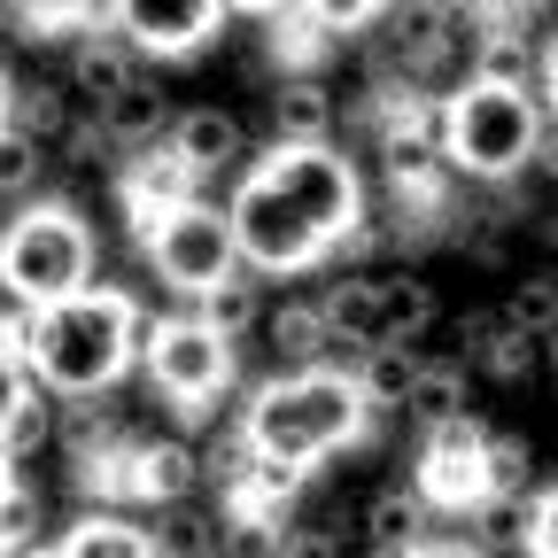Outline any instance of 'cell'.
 Returning a JSON list of instances; mask_svg holds the SVG:
<instances>
[{
	"mask_svg": "<svg viewBox=\"0 0 558 558\" xmlns=\"http://www.w3.org/2000/svg\"><path fill=\"white\" fill-rule=\"evenodd\" d=\"M140 333H148V311L124 288H70L39 311H24V365L39 388L54 396H109L132 365H140Z\"/></svg>",
	"mask_w": 558,
	"mask_h": 558,
	"instance_id": "cell-1",
	"label": "cell"
},
{
	"mask_svg": "<svg viewBox=\"0 0 558 558\" xmlns=\"http://www.w3.org/2000/svg\"><path fill=\"white\" fill-rule=\"evenodd\" d=\"M241 435H248L256 458H279V465L318 473L326 458L357 450L373 435V403H365L357 373H341L333 357L326 365H279V380H264L248 396Z\"/></svg>",
	"mask_w": 558,
	"mask_h": 558,
	"instance_id": "cell-2",
	"label": "cell"
},
{
	"mask_svg": "<svg viewBox=\"0 0 558 558\" xmlns=\"http://www.w3.org/2000/svg\"><path fill=\"white\" fill-rule=\"evenodd\" d=\"M535 132H543V101H535V86H512V78H481V70H465V86H450L435 101L442 171H465L481 186L520 179L535 163Z\"/></svg>",
	"mask_w": 558,
	"mask_h": 558,
	"instance_id": "cell-3",
	"label": "cell"
},
{
	"mask_svg": "<svg viewBox=\"0 0 558 558\" xmlns=\"http://www.w3.org/2000/svg\"><path fill=\"white\" fill-rule=\"evenodd\" d=\"M94 264H101V241L70 202H32L24 194V209L0 226V295L16 311H39L70 288H86Z\"/></svg>",
	"mask_w": 558,
	"mask_h": 558,
	"instance_id": "cell-4",
	"label": "cell"
},
{
	"mask_svg": "<svg viewBox=\"0 0 558 558\" xmlns=\"http://www.w3.org/2000/svg\"><path fill=\"white\" fill-rule=\"evenodd\" d=\"M248 171L326 241V256L373 218V209H365V179H357V163H349L333 140H271L264 156H248Z\"/></svg>",
	"mask_w": 558,
	"mask_h": 558,
	"instance_id": "cell-5",
	"label": "cell"
},
{
	"mask_svg": "<svg viewBox=\"0 0 558 558\" xmlns=\"http://www.w3.org/2000/svg\"><path fill=\"white\" fill-rule=\"evenodd\" d=\"M132 241H140V256L156 264V279L171 295H202V288H218L226 271H241L233 218H226V202H209V194H186L171 209L132 218Z\"/></svg>",
	"mask_w": 558,
	"mask_h": 558,
	"instance_id": "cell-6",
	"label": "cell"
},
{
	"mask_svg": "<svg viewBox=\"0 0 558 558\" xmlns=\"http://www.w3.org/2000/svg\"><path fill=\"white\" fill-rule=\"evenodd\" d=\"M140 373H148V388H156L179 418H209V411H218V396L233 388V341L209 326L202 311H186V318H148V333H140Z\"/></svg>",
	"mask_w": 558,
	"mask_h": 558,
	"instance_id": "cell-7",
	"label": "cell"
},
{
	"mask_svg": "<svg viewBox=\"0 0 558 558\" xmlns=\"http://www.w3.org/2000/svg\"><path fill=\"white\" fill-rule=\"evenodd\" d=\"M226 218H233V248H241V264H248L256 279H303V271L326 264V241H318L248 163H241V179H233V194H226Z\"/></svg>",
	"mask_w": 558,
	"mask_h": 558,
	"instance_id": "cell-8",
	"label": "cell"
},
{
	"mask_svg": "<svg viewBox=\"0 0 558 558\" xmlns=\"http://www.w3.org/2000/svg\"><path fill=\"white\" fill-rule=\"evenodd\" d=\"M78 481L94 488V497H109V505H186V488L202 481V458L186 450V442H132V435H117L109 450H94V458H78Z\"/></svg>",
	"mask_w": 558,
	"mask_h": 558,
	"instance_id": "cell-9",
	"label": "cell"
},
{
	"mask_svg": "<svg viewBox=\"0 0 558 558\" xmlns=\"http://www.w3.org/2000/svg\"><path fill=\"white\" fill-rule=\"evenodd\" d=\"M411 488L427 497V512H450V520H465L488 488V427L473 411H458V418H435V427H418V458H411Z\"/></svg>",
	"mask_w": 558,
	"mask_h": 558,
	"instance_id": "cell-10",
	"label": "cell"
},
{
	"mask_svg": "<svg viewBox=\"0 0 558 558\" xmlns=\"http://www.w3.org/2000/svg\"><path fill=\"white\" fill-rule=\"evenodd\" d=\"M117 32L148 62H186L226 32V0H117Z\"/></svg>",
	"mask_w": 558,
	"mask_h": 558,
	"instance_id": "cell-11",
	"label": "cell"
},
{
	"mask_svg": "<svg viewBox=\"0 0 558 558\" xmlns=\"http://www.w3.org/2000/svg\"><path fill=\"white\" fill-rule=\"evenodd\" d=\"M117 194H124V218H148V209H171V202L202 194V179H194V163L171 148V140L156 132V140H140V148L124 156Z\"/></svg>",
	"mask_w": 558,
	"mask_h": 558,
	"instance_id": "cell-12",
	"label": "cell"
},
{
	"mask_svg": "<svg viewBox=\"0 0 558 558\" xmlns=\"http://www.w3.org/2000/svg\"><path fill=\"white\" fill-rule=\"evenodd\" d=\"M163 140L194 163V179H218V171H241L248 163V132L233 109H179L163 124Z\"/></svg>",
	"mask_w": 558,
	"mask_h": 558,
	"instance_id": "cell-13",
	"label": "cell"
},
{
	"mask_svg": "<svg viewBox=\"0 0 558 558\" xmlns=\"http://www.w3.org/2000/svg\"><path fill=\"white\" fill-rule=\"evenodd\" d=\"M132 78H148V54H140L117 24H109V32H78V47H70V70H62V86H70V94L109 101V94L132 86Z\"/></svg>",
	"mask_w": 558,
	"mask_h": 558,
	"instance_id": "cell-14",
	"label": "cell"
},
{
	"mask_svg": "<svg viewBox=\"0 0 558 558\" xmlns=\"http://www.w3.org/2000/svg\"><path fill=\"white\" fill-rule=\"evenodd\" d=\"M62 558H156V527H140L132 512H78L62 535H54Z\"/></svg>",
	"mask_w": 558,
	"mask_h": 558,
	"instance_id": "cell-15",
	"label": "cell"
},
{
	"mask_svg": "<svg viewBox=\"0 0 558 558\" xmlns=\"http://www.w3.org/2000/svg\"><path fill=\"white\" fill-rule=\"evenodd\" d=\"M163 124H171V101L156 94V78H132L109 101H94V132L109 140V148H140V140H156Z\"/></svg>",
	"mask_w": 558,
	"mask_h": 558,
	"instance_id": "cell-16",
	"label": "cell"
},
{
	"mask_svg": "<svg viewBox=\"0 0 558 558\" xmlns=\"http://www.w3.org/2000/svg\"><path fill=\"white\" fill-rule=\"evenodd\" d=\"M264 341H271L279 365H326V357H341V341H333V326H326L318 303H279V311H264Z\"/></svg>",
	"mask_w": 558,
	"mask_h": 558,
	"instance_id": "cell-17",
	"label": "cell"
},
{
	"mask_svg": "<svg viewBox=\"0 0 558 558\" xmlns=\"http://www.w3.org/2000/svg\"><path fill=\"white\" fill-rule=\"evenodd\" d=\"M318 311H326V326H333V341H341V349H373V341H388V333H380V295H373V271L333 279V288L318 295Z\"/></svg>",
	"mask_w": 558,
	"mask_h": 558,
	"instance_id": "cell-18",
	"label": "cell"
},
{
	"mask_svg": "<svg viewBox=\"0 0 558 558\" xmlns=\"http://www.w3.org/2000/svg\"><path fill=\"white\" fill-rule=\"evenodd\" d=\"M458 411H473L465 365H450V357H418V373H411V388H403V418H411V427H435V418H458Z\"/></svg>",
	"mask_w": 558,
	"mask_h": 558,
	"instance_id": "cell-19",
	"label": "cell"
},
{
	"mask_svg": "<svg viewBox=\"0 0 558 558\" xmlns=\"http://www.w3.org/2000/svg\"><path fill=\"white\" fill-rule=\"evenodd\" d=\"M365 543L373 550H418V535H427V497H418V488H380V497L365 505Z\"/></svg>",
	"mask_w": 558,
	"mask_h": 558,
	"instance_id": "cell-20",
	"label": "cell"
},
{
	"mask_svg": "<svg viewBox=\"0 0 558 558\" xmlns=\"http://www.w3.org/2000/svg\"><path fill=\"white\" fill-rule=\"evenodd\" d=\"M373 295H380V333L388 341H411L435 326V288L418 271H373Z\"/></svg>",
	"mask_w": 558,
	"mask_h": 558,
	"instance_id": "cell-21",
	"label": "cell"
},
{
	"mask_svg": "<svg viewBox=\"0 0 558 558\" xmlns=\"http://www.w3.org/2000/svg\"><path fill=\"white\" fill-rule=\"evenodd\" d=\"M465 520H473V550H527L535 497H527V488H488V497H481Z\"/></svg>",
	"mask_w": 558,
	"mask_h": 558,
	"instance_id": "cell-22",
	"label": "cell"
},
{
	"mask_svg": "<svg viewBox=\"0 0 558 558\" xmlns=\"http://www.w3.org/2000/svg\"><path fill=\"white\" fill-rule=\"evenodd\" d=\"M333 132V94L318 78H288L271 94V140H326Z\"/></svg>",
	"mask_w": 558,
	"mask_h": 558,
	"instance_id": "cell-23",
	"label": "cell"
},
{
	"mask_svg": "<svg viewBox=\"0 0 558 558\" xmlns=\"http://www.w3.org/2000/svg\"><path fill=\"white\" fill-rule=\"evenodd\" d=\"M194 311H202L209 326H218L226 341H241L248 326H264V295H256V271H248V264H241V271H226L218 288H202V295H194Z\"/></svg>",
	"mask_w": 558,
	"mask_h": 558,
	"instance_id": "cell-24",
	"label": "cell"
},
{
	"mask_svg": "<svg viewBox=\"0 0 558 558\" xmlns=\"http://www.w3.org/2000/svg\"><path fill=\"white\" fill-rule=\"evenodd\" d=\"M473 365H481L488 380H505V388H520V380H535V373H543V333H527V326L497 318V333H488V341L473 349Z\"/></svg>",
	"mask_w": 558,
	"mask_h": 558,
	"instance_id": "cell-25",
	"label": "cell"
},
{
	"mask_svg": "<svg viewBox=\"0 0 558 558\" xmlns=\"http://www.w3.org/2000/svg\"><path fill=\"white\" fill-rule=\"evenodd\" d=\"M411 373H418V357H411L403 341H373V349H357V388H365L373 418H380V411H403Z\"/></svg>",
	"mask_w": 558,
	"mask_h": 558,
	"instance_id": "cell-26",
	"label": "cell"
},
{
	"mask_svg": "<svg viewBox=\"0 0 558 558\" xmlns=\"http://www.w3.org/2000/svg\"><path fill=\"white\" fill-rule=\"evenodd\" d=\"M47 442H54V388L24 380V396L9 403V418H0V450L24 465V458H39Z\"/></svg>",
	"mask_w": 558,
	"mask_h": 558,
	"instance_id": "cell-27",
	"label": "cell"
},
{
	"mask_svg": "<svg viewBox=\"0 0 558 558\" xmlns=\"http://www.w3.org/2000/svg\"><path fill=\"white\" fill-rule=\"evenodd\" d=\"M47 171V140H32L24 124H0V202H24Z\"/></svg>",
	"mask_w": 558,
	"mask_h": 558,
	"instance_id": "cell-28",
	"label": "cell"
},
{
	"mask_svg": "<svg viewBox=\"0 0 558 558\" xmlns=\"http://www.w3.org/2000/svg\"><path fill=\"white\" fill-rule=\"evenodd\" d=\"M9 124H24L32 140H62V132H70V86H54V78L16 86V117H9Z\"/></svg>",
	"mask_w": 558,
	"mask_h": 558,
	"instance_id": "cell-29",
	"label": "cell"
},
{
	"mask_svg": "<svg viewBox=\"0 0 558 558\" xmlns=\"http://www.w3.org/2000/svg\"><path fill=\"white\" fill-rule=\"evenodd\" d=\"M505 318L550 341V333H558V279H550V271H527L520 288H512V303H505Z\"/></svg>",
	"mask_w": 558,
	"mask_h": 558,
	"instance_id": "cell-30",
	"label": "cell"
},
{
	"mask_svg": "<svg viewBox=\"0 0 558 558\" xmlns=\"http://www.w3.org/2000/svg\"><path fill=\"white\" fill-rule=\"evenodd\" d=\"M295 9L341 47V39H357V32H373V16H380V0H295Z\"/></svg>",
	"mask_w": 558,
	"mask_h": 558,
	"instance_id": "cell-31",
	"label": "cell"
},
{
	"mask_svg": "<svg viewBox=\"0 0 558 558\" xmlns=\"http://www.w3.org/2000/svg\"><path fill=\"white\" fill-rule=\"evenodd\" d=\"M39 488H24V473H16V488L0 497V550H32L39 543Z\"/></svg>",
	"mask_w": 558,
	"mask_h": 558,
	"instance_id": "cell-32",
	"label": "cell"
},
{
	"mask_svg": "<svg viewBox=\"0 0 558 558\" xmlns=\"http://www.w3.org/2000/svg\"><path fill=\"white\" fill-rule=\"evenodd\" d=\"M156 550H226V527H218V520H202V512H179V505H163Z\"/></svg>",
	"mask_w": 558,
	"mask_h": 558,
	"instance_id": "cell-33",
	"label": "cell"
},
{
	"mask_svg": "<svg viewBox=\"0 0 558 558\" xmlns=\"http://www.w3.org/2000/svg\"><path fill=\"white\" fill-rule=\"evenodd\" d=\"M527 442L520 435H488V481H497V488H527Z\"/></svg>",
	"mask_w": 558,
	"mask_h": 558,
	"instance_id": "cell-34",
	"label": "cell"
},
{
	"mask_svg": "<svg viewBox=\"0 0 558 558\" xmlns=\"http://www.w3.org/2000/svg\"><path fill=\"white\" fill-rule=\"evenodd\" d=\"M527 550H543V558H558V481L535 497V527H527Z\"/></svg>",
	"mask_w": 558,
	"mask_h": 558,
	"instance_id": "cell-35",
	"label": "cell"
},
{
	"mask_svg": "<svg viewBox=\"0 0 558 558\" xmlns=\"http://www.w3.org/2000/svg\"><path fill=\"white\" fill-rule=\"evenodd\" d=\"M24 380H32V365H24V349H16V341H0V418H9V403L24 396Z\"/></svg>",
	"mask_w": 558,
	"mask_h": 558,
	"instance_id": "cell-36",
	"label": "cell"
},
{
	"mask_svg": "<svg viewBox=\"0 0 558 558\" xmlns=\"http://www.w3.org/2000/svg\"><path fill=\"white\" fill-rule=\"evenodd\" d=\"M117 24V0H70V32H109Z\"/></svg>",
	"mask_w": 558,
	"mask_h": 558,
	"instance_id": "cell-37",
	"label": "cell"
},
{
	"mask_svg": "<svg viewBox=\"0 0 558 558\" xmlns=\"http://www.w3.org/2000/svg\"><path fill=\"white\" fill-rule=\"evenodd\" d=\"M535 163H543V171L558 179V101L543 109V132H535Z\"/></svg>",
	"mask_w": 558,
	"mask_h": 558,
	"instance_id": "cell-38",
	"label": "cell"
},
{
	"mask_svg": "<svg viewBox=\"0 0 558 558\" xmlns=\"http://www.w3.org/2000/svg\"><path fill=\"white\" fill-rule=\"evenodd\" d=\"M488 333H497V311H465V318H458V341H465V357H473V349H481Z\"/></svg>",
	"mask_w": 558,
	"mask_h": 558,
	"instance_id": "cell-39",
	"label": "cell"
},
{
	"mask_svg": "<svg viewBox=\"0 0 558 558\" xmlns=\"http://www.w3.org/2000/svg\"><path fill=\"white\" fill-rule=\"evenodd\" d=\"M535 78H543V94H550V101H558V32H550V47H543V54H535Z\"/></svg>",
	"mask_w": 558,
	"mask_h": 558,
	"instance_id": "cell-40",
	"label": "cell"
},
{
	"mask_svg": "<svg viewBox=\"0 0 558 558\" xmlns=\"http://www.w3.org/2000/svg\"><path fill=\"white\" fill-rule=\"evenodd\" d=\"M279 9H295V0H226V16H279Z\"/></svg>",
	"mask_w": 558,
	"mask_h": 558,
	"instance_id": "cell-41",
	"label": "cell"
},
{
	"mask_svg": "<svg viewBox=\"0 0 558 558\" xmlns=\"http://www.w3.org/2000/svg\"><path fill=\"white\" fill-rule=\"evenodd\" d=\"M9 117H16V78L0 70V124H9Z\"/></svg>",
	"mask_w": 558,
	"mask_h": 558,
	"instance_id": "cell-42",
	"label": "cell"
},
{
	"mask_svg": "<svg viewBox=\"0 0 558 558\" xmlns=\"http://www.w3.org/2000/svg\"><path fill=\"white\" fill-rule=\"evenodd\" d=\"M497 9H512V16H543V9H558V0H497Z\"/></svg>",
	"mask_w": 558,
	"mask_h": 558,
	"instance_id": "cell-43",
	"label": "cell"
},
{
	"mask_svg": "<svg viewBox=\"0 0 558 558\" xmlns=\"http://www.w3.org/2000/svg\"><path fill=\"white\" fill-rule=\"evenodd\" d=\"M9 488H16V458H9V450H0V497H9Z\"/></svg>",
	"mask_w": 558,
	"mask_h": 558,
	"instance_id": "cell-44",
	"label": "cell"
},
{
	"mask_svg": "<svg viewBox=\"0 0 558 558\" xmlns=\"http://www.w3.org/2000/svg\"><path fill=\"white\" fill-rule=\"evenodd\" d=\"M380 9H388V0H380Z\"/></svg>",
	"mask_w": 558,
	"mask_h": 558,
	"instance_id": "cell-45",
	"label": "cell"
}]
</instances>
